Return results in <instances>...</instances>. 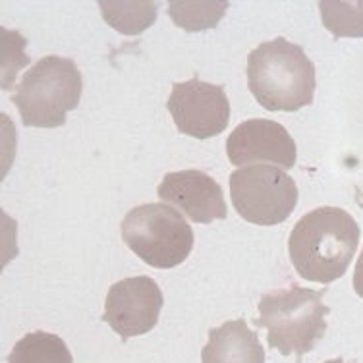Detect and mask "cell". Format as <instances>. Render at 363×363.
<instances>
[{
  "label": "cell",
  "mask_w": 363,
  "mask_h": 363,
  "mask_svg": "<svg viewBox=\"0 0 363 363\" xmlns=\"http://www.w3.org/2000/svg\"><path fill=\"white\" fill-rule=\"evenodd\" d=\"M247 85L265 111L296 112L313 103L317 70L300 45L277 37L250 52Z\"/></svg>",
  "instance_id": "7a4b0ae2"
},
{
  "label": "cell",
  "mask_w": 363,
  "mask_h": 363,
  "mask_svg": "<svg viewBox=\"0 0 363 363\" xmlns=\"http://www.w3.org/2000/svg\"><path fill=\"white\" fill-rule=\"evenodd\" d=\"M6 363H74V357L60 336L35 330L16 342Z\"/></svg>",
  "instance_id": "4fadbf2b"
},
{
  "label": "cell",
  "mask_w": 363,
  "mask_h": 363,
  "mask_svg": "<svg viewBox=\"0 0 363 363\" xmlns=\"http://www.w3.org/2000/svg\"><path fill=\"white\" fill-rule=\"evenodd\" d=\"M265 348L245 319H234L209 330L201 363H265Z\"/></svg>",
  "instance_id": "8fae6325"
},
{
  "label": "cell",
  "mask_w": 363,
  "mask_h": 363,
  "mask_svg": "<svg viewBox=\"0 0 363 363\" xmlns=\"http://www.w3.org/2000/svg\"><path fill=\"white\" fill-rule=\"evenodd\" d=\"M226 0H170L168 16L184 31H205L217 28L226 14Z\"/></svg>",
  "instance_id": "5bb4252c"
},
{
  "label": "cell",
  "mask_w": 363,
  "mask_h": 363,
  "mask_svg": "<svg viewBox=\"0 0 363 363\" xmlns=\"http://www.w3.org/2000/svg\"><path fill=\"white\" fill-rule=\"evenodd\" d=\"M354 290L359 298H363V250L359 259H357L356 271H354Z\"/></svg>",
  "instance_id": "2e32d148"
},
{
  "label": "cell",
  "mask_w": 363,
  "mask_h": 363,
  "mask_svg": "<svg viewBox=\"0 0 363 363\" xmlns=\"http://www.w3.org/2000/svg\"><path fill=\"white\" fill-rule=\"evenodd\" d=\"M325 363H346L342 359V357H336V359H328V362H325Z\"/></svg>",
  "instance_id": "ac0fdd59"
},
{
  "label": "cell",
  "mask_w": 363,
  "mask_h": 363,
  "mask_svg": "<svg viewBox=\"0 0 363 363\" xmlns=\"http://www.w3.org/2000/svg\"><path fill=\"white\" fill-rule=\"evenodd\" d=\"M327 290L292 286L265 294L259 300L257 327L267 328V342L282 356L301 357L313 352L327 333L330 308L323 303Z\"/></svg>",
  "instance_id": "3957f363"
},
{
  "label": "cell",
  "mask_w": 363,
  "mask_h": 363,
  "mask_svg": "<svg viewBox=\"0 0 363 363\" xmlns=\"http://www.w3.org/2000/svg\"><path fill=\"white\" fill-rule=\"evenodd\" d=\"M357 245L359 226L340 207H319L303 215L288 238V253L296 272L319 284L342 279Z\"/></svg>",
  "instance_id": "6da1fadb"
},
{
  "label": "cell",
  "mask_w": 363,
  "mask_h": 363,
  "mask_svg": "<svg viewBox=\"0 0 363 363\" xmlns=\"http://www.w3.org/2000/svg\"><path fill=\"white\" fill-rule=\"evenodd\" d=\"M124 244L138 257L155 269H174L194 250V230L180 213L162 203L133 207L122 224Z\"/></svg>",
  "instance_id": "5b68a950"
},
{
  "label": "cell",
  "mask_w": 363,
  "mask_h": 363,
  "mask_svg": "<svg viewBox=\"0 0 363 363\" xmlns=\"http://www.w3.org/2000/svg\"><path fill=\"white\" fill-rule=\"evenodd\" d=\"M162 303L161 288L151 277H132L112 284L101 319L126 342L132 336L153 330L159 323Z\"/></svg>",
  "instance_id": "ba28073f"
},
{
  "label": "cell",
  "mask_w": 363,
  "mask_h": 363,
  "mask_svg": "<svg viewBox=\"0 0 363 363\" xmlns=\"http://www.w3.org/2000/svg\"><path fill=\"white\" fill-rule=\"evenodd\" d=\"M226 155L234 167L271 162L282 170L296 167L298 149L286 128L274 120L252 118L234 128L226 140Z\"/></svg>",
  "instance_id": "9c48e42d"
},
{
  "label": "cell",
  "mask_w": 363,
  "mask_h": 363,
  "mask_svg": "<svg viewBox=\"0 0 363 363\" xmlns=\"http://www.w3.org/2000/svg\"><path fill=\"white\" fill-rule=\"evenodd\" d=\"M356 201H357V205H359V207H362V209H363V191H357Z\"/></svg>",
  "instance_id": "e0dca14e"
},
{
  "label": "cell",
  "mask_w": 363,
  "mask_h": 363,
  "mask_svg": "<svg viewBox=\"0 0 363 363\" xmlns=\"http://www.w3.org/2000/svg\"><path fill=\"white\" fill-rule=\"evenodd\" d=\"M323 26L336 37H363V0H321L319 2Z\"/></svg>",
  "instance_id": "9a60e30c"
},
{
  "label": "cell",
  "mask_w": 363,
  "mask_h": 363,
  "mask_svg": "<svg viewBox=\"0 0 363 363\" xmlns=\"http://www.w3.org/2000/svg\"><path fill=\"white\" fill-rule=\"evenodd\" d=\"M99 8L112 29L124 35H140L157 20L159 8L151 0H99Z\"/></svg>",
  "instance_id": "7c38bea8"
},
{
  "label": "cell",
  "mask_w": 363,
  "mask_h": 363,
  "mask_svg": "<svg viewBox=\"0 0 363 363\" xmlns=\"http://www.w3.org/2000/svg\"><path fill=\"white\" fill-rule=\"evenodd\" d=\"M167 108L178 132L196 140L217 138L230 122V103L223 85L207 84L197 76L172 85Z\"/></svg>",
  "instance_id": "52a82bcc"
},
{
  "label": "cell",
  "mask_w": 363,
  "mask_h": 363,
  "mask_svg": "<svg viewBox=\"0 0 363 363\" xmlns=\"http://www.w3.org/2000/svg\"><path fill=\"white\" fill-rule=\"evenodd\" d=\"M84 77L72 58L49 55L23 74L10 101L29 128H60L82 101Z\"/></svg>",
  "instance_id": "277c9868"
},
{
  "label": "cell",
  "mask_w": 363,
  "mask_h": 363,
  "mask_svg": "<svg viewBox=\"0 0 363 363\" xmlns=\"http://www.w3.org/2000/svg\"><path fill=\"white\" fill-rule=\"evenodd\" d=\"M157 196L188 215L194 223L211 224L228 217L220 184L201 170H178L162 176Z\"/></svg>",
  "instance_id": "30bf717a"
},
{
  "label": "cell",
  "mask_w": 363,
  "mask_h": 363,
  "mask_svg": "<svg viewBox=\"0 0 363 363\" xmlns=\"http://www.w3.org/2000/svg\"><path fill=\"white\" fill-rule=\"evenodd\" d=\"M298 186L286 170L252 164L230 174V199L240 217L259 226L284 223L298 205Z\"/></svg>",
  "instance_id": "8992f818"
}]
</instances>
